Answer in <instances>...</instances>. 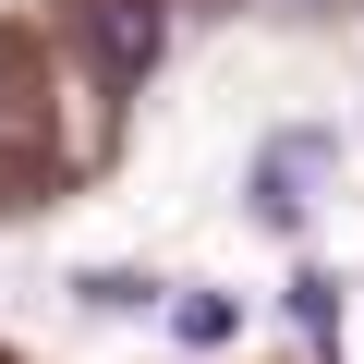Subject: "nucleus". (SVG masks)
Here are the masks:
<instances>
[{"mask_svg": "<svg viewBox=\"0 0 364 364\" xmlns=\"http://www.w3.org/2000/svg\"><path fill=\"white\" fill-rule=\"evenodd\" d=\"M97 316H134V304H158V279H134V267H97V279H73Z\"/></svg>", "mask_w": 364, "mask_h": 364, "instance_id": "obj_5", "label": "nucleus"}, {"mask_svg": "<svg viewBox=\"0 0 364 364\" xmlns=\"http://www.w3.org/2000/svg\"><path fill=\"white\" fill-rule=\"evenodd\" d=\"M158 316H170V340H182V352H219V340L243 328V304H231V291H170Z\"/></svg>", "mask_w": 364, "mask_h": 364, "instance_id": "obj_2", "label": "nucleus"}, {"mask_svg": "<svg viewBox=\"0 0 364 364\" xmlns=\"http://www.w3.org/2000/svg\"><path fill=\"white\" fill-rule=\"evenodd\" d=\"M97 37H109V73H146L158 61V0H109Z\"/></svg>", "mask_w": 364, "mask_h": 364, "instance_id": "obj_3", "label": "nucleus"}, {"mask_svg": "<svg viewBox=\"0 0 364 364\" xmlns=\"http://www.w3.org/2000/svg\"><path fill=\"white\" fill-rule=\"evenodd\" d=\"M328 170H340L328 134H267V158H255V219H267V231H304V207H316Z\"/></svg>", "mask_w": 364, "mask_h": 364, "instance_id": "obj_1", "label": "nucleus"}, {"mask_svg": "<svg viewBox=\"0 0 364 364\" xmlns=\"http://www.w3.org/2000/svg\"><path fill=\"white\" fill-rule=\"evenodd\" d=\"M291 316H304V340L328 352V340H340V279H328V267H304V279H291Z\"/></svg>", "mask_w": 364, "mask_h": 364, "instance_id": "obj_4", "label": "nucleus"}]
</instances>
